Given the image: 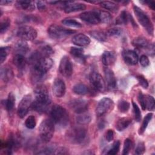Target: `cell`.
<instances>
[{
	"mask_svg": "<svg viewBox=\"0 0 155 155\" xmlns=\"http://www.w3.org/2000/svg\"><path fill=\"white\" fill-rule=\"evenodd\" d=\"M31 64L32 79L38 82L42 79L47 72L51 68L53 61L49 57H42Z\"/></svg>",
	"mask_w": 155,
	"mask_h": 155,
	"instance_id": "6da1fadb",
	"label": "cell"
},
{
	"mask_svg": "<svg viewBox=\"0 0 155 155\" xmlns=\"http://www.w3.org/2000/svg\"><path fill=\"white\" fill-rule=\"evenodd\" d=\"M35 100L31 104V106L38 112H44L51 101L48 90L44 86L40 85L35 89Z\"/></svg>",
	"mask_w": 155,
	"mask_h": 155,
	"instance_id": "7a4b0ae2",
	"label": "cell"
},
{
	"mask_svg": "<svg viewBox=\"0 0 155 155\" xmlns=\"http://www.w3.org/2000/svg\"><path fill=\"white\" fill-rule=\"evenodd\" d=\"M52 120L61 126H65L68 122V114L66 110L61 105H54L51 110Z\"/></svg>",
	"mask_w": 155,
	"mask_h": 155,
	"instance_id": "3957f363",
	"label": "cell"
},
{
	"mask_svg": "<svg viewBox=\"0 0 155 155\" xmlns=\"http://www.w3.org/2000/svg\"><path fill=\"white\" fill-rule=\"evenodd\" d=\"M54 126L53 121L50 119H45L42 121L39 128V135L41 139L45 142H49L54 134Z\"/></svg>",
	"mask_w": 155,
	"mask_h": 155,
	"instance_id": "277c9868",
	"label": "cell"
},
{
	"mask_svg": "<svg viewBox=\"0 0 155 155\" xmlns=\"http://www.w3.org/2000/svg\"><path fill=\"white\" fill-rule=\"evenodd\" d=\"M133 10L139 22L147 30L150 35L153 33V25L147 15L137 6H133Z\"/></svg>",
	"mask_w": 155,
	"mask_h": 155,
	"instance_id": "5b68a950",
	"label": "cell"
},
{
	"mask_svg": "<svg viewBox=\"0 0 155 155\" xmlns=\"http://www.w3.org/2000/svg\"><path fill=\"white\" fill-rule=\"evenodd\" d=\"M68 140L73 143L79 144L86 139L87 131L83 127H74L71 128L67 133Z\"/></svg>",
	"mask_w": 155,
	"mask_h": 155,
	"instance_id": "8992f818",
	"label": "cell"
},
{
	"mask_svg": "<svg viewBox=\"0 0 155 155\" xmlns=\"http://www.w3.org/2000/svg\"><path fill=\"white\" fill-rule=\"evenodd\" d=\"M75 33V31L67 29L56 24L51 25L48 28V33L53 39H61Z\"/></svg>",
	"mask_w": 155,
	"mask_h": 155,
	"instance_id": "52a82bcc",
	"label": "cell"
},
{
	"mask_svg": "<svg viewBox=\"0 0 155 155\" xmlns=\"http://www.w3.org/2000/svg\"><path fill=\"white\" fill-rule=\"evenodd\" d=\"M16 35L23 41H32L36 38L37 31L31 26L23 25L18 29Z\"/></svg>",
	"mask_w": 155,
	"mask_h": 155,
	"instance_id": "ba28073f",
	"label": "cell"
},
{
	"mask_svg": "<svg viewBox=\"0 0 155 155\" xmlns=\"http://www.w3.org/2000/svg\"><path fill=\"white\" fill-rule=\"evenodd\" d=\"M114 107L113 101L108 97L102 99L97 105L96 114L97 116H102L111 111Z\"/></svg>",
	"mask_w": 155,
	"mask_h": 155,
	"instance_id": "9c48e42d",
	"label": "cell"
},
{
	"mask_svg": "<svg viewBox=\"0 0 155 155\" xmlns=\"http://www.w3.org/2000/svg\"><path fill=\"white\" fill-rule=\"evenodd\" d=\"M59 70L61 74L66 78L71 76L73 73V66L69 58L64 56L62 58L59 67Z\"/></svg>",
	"mask_w": 155,
	"mask_h": 155,
	"instance_id": "30bf717a",
	"label": "cell"
},
{
	"mask_svg": "<svg viewBox=\"0 0 155 155\" xmlns=\"http://www.w3.org/2000/svg\"><path fill=\"white\" fill-rule=\"evenodd\" d=\"M133 45L137 48L146 50L150 54L154 53V44H150V42L145 38L138 37L135 38L133 41Z\"/></svg>",
	"mask_w": 155,
	"mask_h": 155,
	"instance_id": "8fae6325",
	"label": "cell"
},
{
	"mask_svg": "<svg viewBox=\"0 0 155 155\" xmlns=\"http://www.w3.org/2000/svg\"><path fill=\"white\" fill-rule=\"evenodd\" d=\"M90 80L93 86L96 90L101 92L105 91V82L99 73L97 72H92L90 75Z\"/></svg>",
	"mask_w": 155,
	"mask_h": 155,
	"instance_id": "7c38bea8",
	"label": "cell"
},
{
	"mask_svg": "<svg viewBox=\"0 0 155 155\" xmlns=\"http://www.w3.org/2000/svg\"><path fill=\"white\" fill-rule=\"evenodd\" d=\"M31 97L30 95H26L22 99L18 108V115L19 117L23 118L26 116L30 107L31 106Z\"/></svg>",
	"mask_w": 155,
	"mask_h": 155,
	"instance_id": "4fadbf2b",
	"label": "cell"
},
{
	"mask_svg": "<svg viewBox=\"0 0 155 155\" xmlns=\"http://www.w3.org/2000/svg\"><path fill=\"white\" fill-rule=\"evenodd\" d=\"M69 106L74 112L78 114L85 113L88 110L87 102L82 99H73L69 103Z\"/></svg>",
	"mask_w": 155,
	"mask_h": 155,
	"instance_id": "5bb4252c",
	"label": "cell"
},
{
	"mask_svg": "<svg viewBox=\"0 0 155 155\" xmlns=\"http://www.w3.org/2000/svg\"><path fill=\"white\" fill-rule=\"evenodd\" d=\"M53 93L57 97H62L65 93L66 87L63 80L57 78L54 80L53 84Z\"/></svg>",
	"mask_w": 155,
	"mask_h": 155,
	"instance_id": "9a60e30c",
	"label": "cell"
},
{
	"mask_svg": "<svg viewBox=\"0 0 155 155\" xmlns=\"http://www.w3.org/2000/svg\"><path fill=\"white\" fill-rule=\"evenodd\" d=\"M80 18L84 21L91 24H97L100 22L98 12L88 11L80 15Z\"/></svg>",
	"mask_w": 155,
	"mask_h": 155,
	"instance_id": "2e32d148",
	"label": "cell"
},
{
	"mask_svg": "<svg viewBox=\"0 0 155 155\" xmlns=\"http://www.w3.org/2000/svg\"><path fill=\"white\" fill-rule=\"evenodd\" d=\"M122 56L124 61L128 65H134L138 62V56L136 53L133 50H126L123 51Z\"/></svg>",
	"mask_w": 155,
	"mask_h": 155,
	"instance_id": "e0dca14e",
	"label": "cell"
},
{
	"mask_svg": "<svg viewBox=\"0 0 155 155\" xmlns=\"http://www.w3.org/2000/svg\"><path fill=\"white\" fill-rule=\"evenodd\" d=\"M104 71L105 82L108 88L111 89L115 88L116 87V79L113 71L111 69L107 67L104 68Z\"/></svg>",
	"mask_w": 155,
	"mask_h": 155,
	"instance_id": "ac0fdd59",
	"label": "cell"
},
{
	"mask_svg": "<svg viewBox=\"0 0 155 155\" xmlns=\"http://www.w3.org/2000/svg\"><path fill=\"white\" fill-rule=\"evenodd\" d=\"M71 41L76 45L85 47L89 45L90 43V39L84 34L79 33L72 38Z\"/></svg>",
	"mask_w": 155,
	"mask_h": 155,
	"instance_id": "d6986e66",
	"label": "cell"
},
{
	"mask_svg": "<svg viewBox=\"0 0 155 155\" xmlns=\"http://www.w3.org/2000/svg\"><path fill=\"white\" fill-rule=\"evenodd\" d=\"M64 7L65 12L67 13L84 10L86 8L85 5L84 4L72 2H66V4L64 5Z\"/></svg>",
	"mask_w": 155,
	"mask_h": 155,
	"instance_id": "ffe728a7",
	"label": "cell"
},
{
	"mask_svg": "<svg viewBox=\"0 0 155 155\" xmlns=\"http://www.w3.org/2000/svg\"><path fill=\"white\" fill-rule=\"evenodd\" d=\"M116 59V54L113 51H107L104 52L102 55V62L106 66L113 64L115 62Z\"/></svg>",
	"mask_w": 155,
	"mask_h": 155,
	"instance_id": "44dd1931",
	"label": "cell"
},
{
	"mask_svg": "<svg viewBox=\"0 0 155 155\" xmlns=\"http://www.w3.org/2000/svg\"><path fill=\"white\" fill-rule=\"evenodd\" d=\"M70 53L76 61L80 63H84L85 62V56L82 48L78 47H71Z\"/></svg>",
	"mask_w": 155,
	"mask_h": 155,
	"instance_id": "7402d4cb",
	"label": "cell"
},
{
	"mask_svg": "<svg viewBox=\"0 0 155 155\" xmlns=\"http://www.w3.org/2000/svg\"><path fill=\"white\" fill-rule=\"evenodd\" d=\"M1 78L5 82L10 81L13 78V71L10 67L5 66L1 69Z\"/></svg>",
	"mask_w": 155,
	"mask_h": 155,
	"instance_id": "603a6c76",
	"label": "cell"
},
{
	"mask_svg": "<svg viewBox=\"0 0 155 155\" xmlns=\"http://www.w3.org/2000/svg\"><path fill=\"white\" fill-rule=\"evenodd\" d=\"M13 64L20 70H23L26 64V59L23 54H16L13 58Z\"/></svg>",
	"mask_w": 155,
	"mask_h": 155,
	"instance_id": "cb8c5ba5",
	"label": "cell"
},
{
	"mask_svg": "<svg viewBox=\"0 0 155 155\" xmlns=\"http://www.w3.org/2000/svg\"><path fill=\"white\" fill-rule=\"evenodd\" d=\"M16 5L19 9H22L24 10L33 11L35 9L33 2L28 1H18L16 2Z\"/></svg>",
	"mask_w": 155,
	"mask_h": 155,
	"instance_id": "d4e9b609",
	"label": "cell"
},
{
	"mask_svg": "<svg viewBox=\"0 0 155 155\" xmlns=\"http://www.w3.org/2000/svg\"><path fill=\"white\" fill-rule=\"evenodd\" d=\"M131 122V120L128 117H122L119 119L116 124V128L119 131L124 130Z\"/></svg>",
	"mask_w": 155,
	"mask_h": 155,
	"instance_id": "484cf974",
	"label": "cell"
},
{
	"mask_svg": "<svg viewBox=\"0 0 155 155\" xmlns=\"http://www.w3.org/2000/svg\"><path fill=\"white\" fill-rule=\"evenodd\" d=\"M99 5L102 7H103L107 10H108L110 11H111L113 12H117L119 9L118 5L113 2L101 1L99 2Z\"/></svg>",
	"mask_w": 155,
	"mask_h": 155,
	"instance_id": "4316f807",
	"label": "cell"
},
{
	"mask_svg": "<svg viewBox=\"0 0 155 155\" xmlns=\"http://www.w3.org/2000/svg\"><path fill=\"white\" fill-rule=\"evenodd\" d=\"M73 91L74 93L79 95H84L85 94L88 93V90L87 87L83 84H76L73 88Z\"/></svg>",
	"mask_w": 155,
	"mask_h": 155,
	"instance_id": "83f0119b",
	"label": "cell"
},
{
	"mask_svg": "<svg viewBox=\"0 0 155 155\" xmlns=\"http://www.w3.org/2000/svg\"><path fill=\"white\" fill-rule=\"evenodd\" d=\"M79 115L76 117V122L79 125H86L91 120V116L89 114L83 113L79 114Z\"/></svg>",
	"mask_w": 155,
	"mask_h": 155,
	"instance_id": "f1b7e54d",
	"label": "cell"
},
{
	"mask_svg": "<svg viewBox=\"0 0 155 155\" xmlns=\"http://www.w3.org/2000/svg\"><path fill=\"white\" fill-rule=\"evenodd\" d=\"M15 104V97L13 93L11 92L10 93H9L7 99L5 101V107L6 110L8 111H11L14 108Z\"/></svg>",
	"mask_w": 155,
	"mask_h": 155,
	"instance_id": "f546056e",
	"label": "cell"
},
{
	"mask_svg": "<svg viewBox=\"0 0 155 155\" xmlns=\"http://www.w3.org/2000/svg\"><path fill=\"white\" fill-rule=\"evenodd\" d=\"M15 48L18 51V54H23V53H25L28 51L29 47L24 41H21L16 44Z\"/></svg>",
	"mask_w": 155,
	"mask_h": 155,
	"instance_id": "4dcf8cb0",
	"label": "cell"
},
{
	"mask_svg": "<svg viewBox=\"0 0 155 155\" xmlns=\"http://www.w3.org/2000/svg\"><path fill=\"white\" fill-rule=\"evenodd\" d=\"M99 18L100 22L103 23H109L112 19L111 14L107 11H100L98 12Z\"/></svg>",
	"mask_w": 155,
	"mask_h": 155,
	"instance_id": "1f68e13d",
	"label": "cell"
},
{
	"mask_svg": "<svg viewBox=\"0 0 155 155\" xmlns=\"http://www.w3.org/2000/svg\"><path fill=\"white\" fill-rule=\"evenodd\" d=\"M152 117H153V113H148V114L145 116V117H144V119H143V120L142 125H141V127H140V128H139V133L140 134H143V133L145 131V130H146V128H147V126H148V124H149L150 121L151 120Z\"/></svg>",
	"mask_w": 155,
	"mask_h": 155,
	"instance_id": "d6a6232c",
	"label": "cell"
},
{
	"mask_svg": "<svg viewBox=\"0 0 155 155\" xmlns=\"http://www.w3.org/2000/svg\"><path fill=\"white\" fill-rule=\"evenodd\" d=\"M130 15L126 11H122L116 20L117 24H126L129 20Z\"/></svg>",
	"mask_w": 155,
	"mask_h": 155,
	"instance_id": "836d02e7",
	"label": "cell"
},
{
	"mask_svg": "<svg viewBox=\"0 0 155 155\" xmlns=\"http://www.w3.org/2000/svg\"><path fill=\"white\" fill-rule=\"evenodd\" d=\"M62 23L67 26L75 28H80L82 27V24L78 21L70 18H66L62 21Z\"/></svg>",
	"mask_w": 155,
	"mask_h": 155,
	"instance_id": "e575fe53",
	"label": "cell"
},
{
	"mask_svg": "<svg viewBox=\"0 0 155 155\" xmlns=\"http://www.w3.org/2000/svg\"><path fill=\"white\" fill-rule=\"evenodd\" d=\"M90 35L96 40L101 42L105 41L107 39L106 34L101 31H91L90 32Z\"/></svg>",
	"mask_w": 155,
	"mask_h": 155,
	"instance_id": "d590c367",
	"label": "cell"
},
{
	"mask_svg": "<svg viewBox=\"0 0 155 155\" xmlns=\"http://www.w3.org/2000/svg\"><path fill=\"white\" fill-rule=\"evenodd\" d=\"M146 108L150 111H152L154 108V99L153 96L147 95L145 96Z\"/></svg>",
	"mask_w": 155,
	"mask_h": 155,
	"instance_id": "8d00e7d4",
	"label": "cell"
},
{
	"mask_svg": "<svg viewBox=\"0 0 155 155\" xmlns=\"http://www.w3.org/2000/svg\"><path fill=\"white\" fill-rule=\"evenodd\" d=\"M122 33V28L119 27H114L109 29L106 35L108 36H119Z\"/></svg>",
	"mask_w": 155,
	"mask_h": 155,
	"instance_id": "74e56055",
	"label": "cell"
},
{
	"mask_svg": "<svg viewBox=\"0 0 155 155\" xmlns=\"http://www.w3.org/2000/svg\"><path fill=\"white\" fill-rule=\"evenodd\" d=\"M117 107L121 113H126L129 110L130 104L125 100H121L119 102Z\"/></svg>",
	"mask_w": 155,
	"mask_h": 155,
	"instance_id": "f35d334b",
	"label": "cell"
},
{
	"mask_svg": "<svg viewBox=\"0 0 155 155\" xmlns=\"http://www.w3.org/2000/svg\"><path fill=\"white\" fill-rule=\"evenodd\" d=\"M25 125L27 128L29 129H33L36 125V119L34 116H29L25 120Z\"/></svg>",
	"mask_w": 155,
	"mask_h": 155,
	"instance_id": "ab89813d",
	"label": "cell"
},
{
	"mask_svg": "<svg viewBox=\"0 0 155 155\" xmlns=\"http://www.w3.org/2000/svg\"><path fill=\"white\" fill-rule=\"evenodd\" d=\"M10 25V20L5 18L3 19L0 24V32L1 33H3L7 31V30L9 26Z\"/></svg>",
	"mask_w": 155,
	"mask_h": 155,
	"instance_id": "60d3db41",
	"label": "cell"
},
{
	"mask_svg": "<svg viewBox=\"0 0 155 155\" xmlns=\"http://www.w3.org/2000/svg\"><path fill=\"white\" fill-rule=\"evenodd\" d=\"M120 148V142L119 140H117L114 142L111 147V148L109 150V151L107 152V154H110V155H114L116 154Z\"/></svg>",
	"mask_w": 155,
	"mask_h": 155,
	"instance_id": "b9f144b4",
	"label": "cell"
},
{
	"mask_svg": "<svg viewBox=\"0 0 155 155\" xmlns=\"http://www.w3.org/2000/svg\"><path fill=\"white\" fill-rule=\"evenodd\" d=\"M132 105L133 107V111H134V117L135 119L137 122H139L141 119V112L140 110L139 109V108L138 107L137 105L134 102H132Z\"/></svg>",
	"mask_w": 155,
	"mask_h": 155,
	"instance_id": "7bdbcfd3",
	"label": "cell"
},
{
	"mask_svg": "<svg viewBox=\"0 0 155 155\" xmlns=\"http://www.w3.org/2000/svg\"><path fill=\"white\" fill-rule=\"evenodd\" d=\"M132 147V142L130 139H126L124 141V148H123V153L124 155H127L129 153V151Z\"/></svg>",
	"mask_w": 155,
	"mask_h": 155,
	"instance_id": "ee69618b",
	"label": "cell"
},
{
	"mask_svg": "<svg viewBox=\"0 0 155 155\" xmlns=\"http://www.w3.org/2000/svg\"><path fill=\"white\" fill-rule=\"evenodd\" d=\"M9 47H1L0 49V58H1V62L3 63L4 61L5 60L8 52H9Z\"/></svg>",
	"mask_w": 155,
	"mask_h": 155,
	"instance_id": "f6af8a7d",
	"label": "cell"
},
{
	"mask_svg": "<svg viewBox=\"0 0 155 155\" xmlns=\"http://www.w3.org/2000/svg\"><path fill=\"white\" fill-rule=\"evenodd\" d=\"M145 151V147L143 142H140L137 143L136 148L135 149V154H143Z\"/></svg>",
	"mask_w": 155,
	"mask_h": 155,
	"instance_id": "bcb514c9",
	"label": "cell"
},
{
	"mask_svg": "<svg viewBox=\"0 0 155 155\" xmlns=\"http://www.w3.org/2000/svg\"><path fill=\"white\" fill-rule=\"evenodd\" d=\"M55 151H56L54 148H53L51 147H48L44 148L42 150H40V151H38L36 153L38 154H52L55 153Z\"/></svg>",
	"mask_w": 155,
	"mask_h": 155,
	"instance_id": "7dc6e473",
	"label": "cell"
},
{
	"mask_svg": "<svg viewBox=\"0 0 155 155\" xmlns=\"http://www.w3.org/2000/svg\"><path fill=\"white\" fill-rule=\"evenodd\" d=\"M137 79L139 83V84L143 88H147L148 87V83L147 80L141 75H139L136 76Z\"/></svg>",
	"mask_w": 155,
	"mask_h": 155,
	"instance_id": "c3c4849f",
	"label": "cell"
},
{
	"mask_svg": "<svg viewBox=\"0 0 155 155\" xmlns=\"http://www.w3.org/2000/svg\"><path fill=\"white\" fill-rule=\"evenodd\" d=\"M138 101L139 102V104L142 108V110H145L146 109V105H145V96L142 94V93L140 91L138 94Z\"/></svg>",
	"mask_w": 155,
	"mask_h": 155,
	"instance_id": "681fc988",
	"label": "cell"
},
{
	"mask_svg": "<svg viewBox=\"0 0 155 155\" xmlns=\"http://www.w3.org/2000/svg\"><path fill=\"white\" fill-rule=\"evenodd\" d=\"M139 62H140V65L142 67H147L150 64V61H149V59H148V57L146 55H144V54H143L140 56Z\"/></svg>",
	"mask_w": 155,
	"mask_h": 155,
	"instance_id": "f907efd6",
	"label": "cell"
},
{
	"mask_svg": "<svg viewBox=\"0 0 155 155\" xmlns=\"http://www.w3.org/2000/svg\"><path fill=\"white\" fill-rule=\"evenodd\" d=\"M105 138L106 140L108 142H111V140H113L114 138V132L112 130H108L107 133H106V135H105Z\"/></svg>",
	"mask_w": 155,
	"mask_h": 155,
	"instance_id": "816d5d0a",
	"label": "cell"
},
{
	"mask_svg": "<svg viewBox=\"0 0 155 155\" xmlns=\"http://www.w3.org/2000/svg\"><path fill=\"white\" fill-rule=\"evenodd\" d=\"M37 6L39 11L44 12L46 9V4L44 2L39 1L37 2Z\"/></svg>",
	"mask_w": 155,
	"mask_h": 155,
	"instance_id": "f5cc1de1",
	"label": "cell"
},
{
	"mask_svg": "<svg viewBox=\"0 0 155 155\" xmlns=\"http://www.w3.org/2000/svg\"><path fill=\"white\" fill-rule=\"evenodd\" d=\"M145 2L148 3V4L149 5L150 7L152 9V10H154L155 9V2L154 1H148V2H147L145 1Z\"/></svg>",
	"mask_w": 155,
	"mask_h": 155,
	"instance_id": "db71d44e",
	"label": "cell"
},
{
	"mask_svg": "<svg viewBox=\"0 0 155 155\" xmlns=\"http://www.w3.org/2000/svg\"><path fill=\"white\" fill-rule=\"evenodd\" d=\"M12 2V1H1V5H7V4H11Z\"/></svg>",
	"mask_w": 155,
	"mask_h": 155,
	"instance_id": "11a10c76",
	"label": "cell"
}]
</instances>
